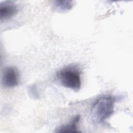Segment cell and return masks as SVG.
<instances>
[{
    "label": "cell",
    "instance_id": "obj_4",
    "mask_svg": "<svg viewBox=\"0 0 133 133\" xmlns=\"http://www.w3.org/2000/svg\"><path fill=\"white\" fill-rule=\"evenodd\" d=\"M17 5L11 1H5L0 4L1 20H6L11 18L18 12Z\"/></svg>",
    "mask_w": 133,
    "mask_h": 133
},
{
    "label": "cell",
    "instance_id": "obj_1",
    "mask_svg": "<svg viewBox=\"0 0 133 133\" xmlns=\"http://www.w3.org/2000/svg\"><path fill=\"white\" fill-rule=\"evenodd\" d=\"M115 102L116 97L111 95H104L99 97L91 108L92 121L97 124L103 123L113 113Z\"/></svg>",
    "mask_w": 133,
    "mask_h": 133
},
{
    "label": "cell",
    "instance_id": "obj_2",
    "mask_svg": "<svg viewBox=\"0 0 133 133\" xmlns=\"http://www.w3.org/2000/svg\"><path fill=\"white\" fill-rule=\"evenodd\" d=\"M59 84L64 87L78 91L82 85L81 71L76 66L69 65L61 69L57 74Z\"/></svg>",
    "mask_w": 133,
    "mask_h": 133
},
{
    "label": "cell",
    "instance_id": "obj_5",
    "mask_svg": "<svg viewBox=\"0 0 133 133\" xmlns=\"http://www.w3.org/2000/svg\"><path fill=\"white\" fill-rule=\"evenodd\" d=\"M80 116L77 115L75 116L72 120L68 124L60 126L56 131V132H78L77 125L79 122Z\"/></svg>",
    "mask_w": 133,
    "mask_h": 133
},
{
    "label": "cell",
    "instance_id": "obj_6",
    "mask_svg": "<svg viewBox=\"0 0 133 133\" xmlns=\"http://www.w3.org/2000/svg\"><path fill=\"white\" fill-rule=\"evenodd\" d=\"M73 3L70 1H56L54 3L55 9L60 11H66L70 10L73 7Z\"/></svg>",
    "mask_w": 133,
    "mask_h": 133
},
{
    "label": "cell",
    "instance_id": "obj_3",
    "mask_svg": "<svg viewBox=\"0 0 133 133\" xmlns=\"http://www.w3.org/2000/svg\"><path fill=\"white\" fill-rule=\"evenodd\" d=\"M19 72L16 68L9 66L4 69L2 75V85L6 88L17 86L19 80Z\"/></svg>",
    "mask_w": 133,
    "mask_h": 133
}]
</instances>
